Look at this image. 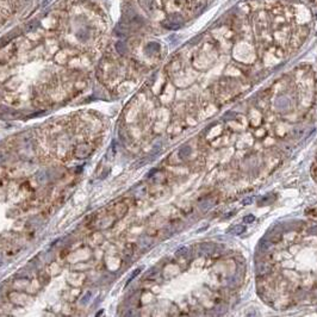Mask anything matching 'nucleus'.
I'll return each mask as SVG.
<instances>
[{
  "label": "nucleus",
  "mask_w": 317,
  "mask_h": 317,
  "mask_svg": "<svg viewBox=\"0 0 317 317\" xmlns=\"http://www.w3.org/2000/svg\"><path fill=\"white\" fill-rule=\"evenodd\" d=\"M36 180L38 184H44V182L48 180V174H47V172H44V171L38 172L36 175Z\"/></svg>",
  "instance_id": "nucleus-1"
},
{
  "label": "nucleus",
  "mask_w": 317,
  "mask_h": 317,
  "mask_svg": "<svg viewBox=\"0 0 317 317\" xmlns=\"http://www.w3.org/2000/svg\"><path fill=\"white\" fill-rule=\"evenodd\" d=\"M243 231H246V227L245 225H235V227H233L230 230H229V233L230 234H233V235H240V234H242Z\"/></svg>",
  "instance_id": "nucleus-2"
},
{
  "label": "nucleus",
  "mask_w": 317,
  "mask_h": 317,
  "mask_svg": "<svg viewBox=\"0 0 317 317\" xmlns=\"http://www.w3.org/2000/svg\"><path fill=\"white\" fill-rule=\"evenodd\" d=\"M141 269H142V268H141V267H140V268H137V269H135V272H134V273H132V274L130 275V278H129V280H128V283H126V284H129V283H130V281H131L132 279H135V278H136V277H137V275L140 274Z\"/></svg>",
  "instance_id": "nucleus-3"
},
{
  "label": "nucleus",
  "mask_w": 317,
  "mask_h": 317,
  "mask_svg": "<svg viewBox=\"0 0 317 317\" xmlns=\"http://www.w3.org/2000/svg\"><path fill=\"white\" fill-rule=\"evenodd\" d=\"M255 221V217L253 215H248L243 217V223H251V222Z\"/></svg>",
  "instance_id": "nucleus-4"
},
{
  "label": "nucleus",
  "mask_w": 317,
  "mask_h": 317,
  "mask_svg": "<svg viewBox=\"0 0 317 317\" xmlns=\"http://www.w3.org/2000/svg\"><path fill=\"white\" fill-rule=\"evenodd\" d=\"M251 202H253V198H251V197H249V198H246L245 200H243V202H242V204H245V205H248V204H249V203H251Z\"/></svg>",
  "instance_id": "nucleus-5"
},
{
  "label": "nucleus",
  "mask_w": 317,
  "mask_h": 317,
  "mask_svg": "<svg viewBox=\"0 0 317 317\" xmlns=\"http://www.w3.org/2000/svg\"><path fill=\"white\" fill-rule=\"evenodd\" d=\"M3 160H4V156H3V155H1V154H0V163L3 162Z\"/></svg>",
  "instance_id": "nucleus-6"
}]
</instances>
